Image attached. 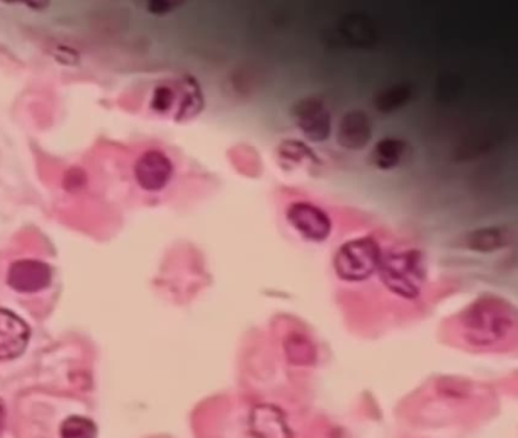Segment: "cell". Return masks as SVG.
I'll return each instance as SVG.
<instances>
[{"mask_svg": "<svg viewBox=\"0 0 518 438\" xmlns=\"http://www.w3.org/2000/svg\"><path fill=\"white\" fill-rule=\"evenodd\" d=\"M174 171V163L160 150L145 151L134 163V178L146 192L163 191L171 183Z\"/></svg>", "mask_w": 518, "mask_h": 438, "instance_id": "8992f818", "label": "cell"}, {"mask_svg": "<svg viewBox=\"0 0 518 438\" xmlns=\"http://www.w3.org/2000/svg\"><path fill=\"white\" fill-rule=\"evenodd\" d=\"M383 251L373 236H361L344 242L333 259L336 276L344 282H364L379 270Z\"/></svg>", "mask_w": 518, "mask_h": 438, "instance_id": "7a4b0ae2", "label": "cell"}, {"mask_svg": "<svg viewBox=\"0 0 518 438\" xmlns=\"http://www.w3.org/2000/svg\"><path fill=\"white\" fill-rule=\"evenodd\" d=\"M342 37L348 45L356 48H368L374 45L377 34L373 22L365 16L351 14L345 17L339 25Z\"/></svg>", "mask_w": 518, "mask_h": 438, "instance_id": "7c38bea8", "label": "cell"}, {"mask_svg": "<svg viewBox=\"0 0 518 438\" xmlns=\"http://www.w3.org/2000/svg\"><path fill=\"white\" fill-rule=\"evenodd\" d=\"M278 154L282 160H288V162L301 163L303 160H309V162L318 163L316 154L300 140H285L278 148Z\"/></svg>", "mask_w": 518, "mask_h": 438, "instance_id": "e0dca14e", "label": "cell"}, {"mask_svg": "<svg viewBox=\"0 0 518 438\" xmlns=\"http://www.w3.org/2000/svg\"><path fill=\"white\" fill-rule=\"evenodd\" d=\"M31 329L8 309H0V361L19 358L28 347Z\"/></svg>", "mask_w": 518, "mask_h": 438, "instance_id": "9c48e42d", "label": "cell"}, {"mask_svg": "<svg viewBox=\"0 0 518 438\" xmlns=\"http://www.w3.org/2000/svg\"><path fill=\"white\" fill-rule=\"evenodd\" d=\"M412 98L411 87L406 84H398V86L388 87L386 90L377 95L376 108L380 113L398 112L400 108L405 107Z\"/></svg>", "mask_w": 518, "mask_h": 438, "instance_id": "9a60e30c", "label": "cell"}, {"mask_svg": "<svg viewBox=\"0 0 518 438\" xmlns=\"http://www.w3.org/2000/svg\"><path fill=\"white\" fill-rule=\"evenodd\" d=\"M295 124L310 142H324L332 134V115L320 98H304L292 108Z\"/></svg>", "mask_w": 518, "mask_h": 438, "instance_id": "5b68a950", "label": "cell"}, {"mask_svg": "<svg viewBox=\"0 0 518 438\" xmlns=\"http://www.w3.org/2000/svg\"><path fill=\"white\" fill-rule=\"evenodd\" d=\"M178 4H171V2H162V4H158V2H155V4L149 5V8H151L154 13H168L171 8L177 7Z\"/></svg>", "mask_w": 518, "mask_h": 438, "instance_id": "ac0fdd59", "label": "cell"}, {"mask_svg": "<svg viewBox=\"0 0 518 438\" xmlns=\"http://www.w3.org/2000/svg\"><path fill=\"white\" fill-rule=\"evenodd\" d=\"M373 136V125L367 113L362 110H351L345 113L339 122L336 140L348 151H362L367 148Z\"/></svg>", "mask_w": 518, "mask_h": 438, "instance_id": "30bf717a", "label": "cell"}, {"mask_svg": "<svg viewBox=\"0 0 518 438\" xmlns=\"http://www.w3.org/2000/svg\"><path fill=\"white\" fill-rule=\"evenodd\" d=\"M508 315L503 314L499 308L493 306H476L467 317L465 331L468 332V340L471 343L487 344L496 343L508 332Z\"/></svg>", "mask_w": 518, "mask_h": 438, "instance_id": "52a82bcc", "label": "cell"}, {"mask_svg": "<svg viewBox=\"0 0 518 438\" xmlns=\"http://www.w3.org/2000/svg\"><path fill=\"white\" fill-rule=\"evenodd\" d=\"M4 428H5V410H4V407H2V405H0V434H2V432H4Z\"/></svg>", "mask_w": 518, "mask_h": 438, "instance_id": "d6986e66", "label": "cell"}, {"mask_svg": "<svg viewBox=\"0 0 518 438\" xmlns=\"http://www.w3.org/2000/svg\"><path fill=\"white\" fill-rule=\"evenodd\" d=\"M509 233L502 227L474 230L465 238V247L477 253H494L508 247Z\"/></svg>", "mask_w": 518, "mask_h": 438, "instance_id": "5bb4252c", "label": "cell"}, {"mask_svg": "<svg viewBox=\"0 0 518 438\" xmlns=\"http://www.w3.org/2000/svg\"><path fill=\"white\" fill-rule=\"evenodd\" d=\"M61 438H96L98 428L92 420L83 416H70L61 423Z\"/></svg>", "mask_w": 518, "mask_h": 438, "instance_id": "2e32d148", "label": "cell"}, {"mask_svg": "<svg viewBox=\"0 0 518 438\" xmlns=\"http://www.w3.org/2000/svg\"><path fill=\"white\" fill-rule=\"evenodd\" d=\"M286 219L292 229L306 241H327L332 235L333 223L329 213L309 201H295L286 209Z\"/></svg>", "mask_w": 518, "mask_h": 438, "instance_id": "277c9868", "label": "cell"}, {"mask_svg": "<svg viewBox=\"0 0 518 438\" xmlns=\"http://www.w3.org/2000/svg\"><path fill=\"white\" fill-rule=\"evenodd\" d=\"M51 282V267L38 259H19L8 268L7 283L20 294L43 291Z\"/></svg>", "mask_w": 518, "mask_h": 438, "instance_id": "ba28073f", "label": "cell"}, {"mask_svg": "<svg viewBox=\"0 0 518 438\" xmlns=\"http://www.w3.org/2000/svg\"><path fill=\"white\" fill-rule=\"evenodd\" d=\"M251 426L257 438H291L283 413L271 405H260L254 410Z\"/></svg>", "mask_w": 518, "mask_h": 438, "instance_id": "8fae6325", "label": "cell"}, {"mask_svg": "<svg viewBox=\"0 0 518 438\" xmlns=\"http://www.w3.org/2000/svg\"><path fill=\"white\" fill-rule=\"evenodd\" d=\"M406 153H408V143L405 140L385 137L374 146L371 160L380 171H392L405 160Z\"/></svg>", "mask_w": 518, "mask_h": 438, "instance_id": "4fadbf2b", "label": "cell"}, {"mask_svg": "<svg viewBox=\"0 0 518 438\" xmlns=\"http://www.w3.org/2000/svg\"><path fill=\"white\" fill-rule=\"evenodd\" d=\"M377 273L392 294L414 300L420 296L426 283V261L418 250L391 251L383 253Z\"/></svg>", "mask_w": 518, "mask_h": 438, "instance_id": "6da1fadb", "label": "cell"}, {"mask_svg": "<svg viewBox=\"0 0 518 438\" xmlns=\"http://www.w3.org/2000/svg\"><path fill=\"white\" fill-rule=\"evenodd\" d=\"M158 84L152 93L151 108L155 113L160 115H168L177 107V115L175 119L183 121V119L193 118L196 113L201 112L203 108V95L199 90L198 84L187 78L186 83L178 84Z\"/></svg>", "mask_w": 518, "mask_h": 438, "instance_id": "3957f363", "label": "cell"}]
</instances>
